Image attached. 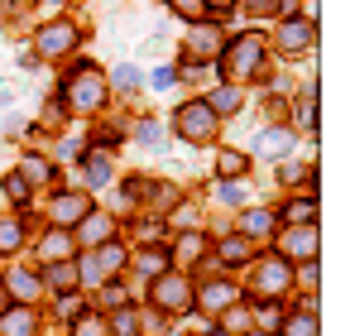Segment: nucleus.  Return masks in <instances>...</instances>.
I'll return each mask as SVG.
<instances>
[{"instance_id": "nucleus-1", "label": "nucleus", "mask_w": 355, "mask_h": 336, "mask_svg": "<svg viewBox=\"0 0 355 336\" xmlns=\"http://www.w3.org/2000/svg\"><path fill=\"white\" fill-rule=\"evenodd\" d=\"M259 67H264V39H259V34H240L236 44H231V53L221 58V72L236 77V82L259 77Z\"/></svg>"}, {"instance_id": "nucleus-2", "label": "nucleus", "mask_w": 355, "mask_h": 336, "mask_svg": "<svg viewBox=\"0 0 355 336\" xmlns=\"http://www.w3.org/2000/svg\"><path fill=\"white\" fill-rule=\"evenodd\" d=\"M173 125H178V135H182L187 144H207V140L221 130V120H216V111H211L207 101H187V106H178Z\"/></svg>"}, {"instance_id": "nucleus-3", "label": "nucleus", "mask_w": 355, "mask_h": 336, "mask_svg": "<svg viewBox=\"0 0 355 336\" xmlns=\"http://www.w3.org/2000/svg\"><path fill=\"white\" fill-rule=\"evenodd\" d=\"M62 96H67L72 111H96V106L106 101V77H101L92 62H77V82H72Z\"/></svg>"}, {"instance_id": "nucleus-4", "label": "nucleus", "mask_w": 355, "mask_h": 336, "mask_svg": "<svg viewBox=\"0 0 355 336\" xmlns=\"http://www.w3.org/2000/svg\"><path fill=\"white\" fill-rule=\"evenodd\" d=\"M34 49H39L44 58H62V53H72V49H77V29H72L67 19H53V24H44V29H39Z\"/></svg>"}, {"instance_id": "nucleus-5", "label": "nucleus", "mask_w": 355, "mask_h": 336, "mask_svg": "<svg viewBox=\"0 0 355 336\" xmlns=\"http://www.w3.org/2000/svg\"><path fill=\"white\" fill-rule=\"evenodd\" d=\"M279 260H317V226H293V230H284V240H279Z\"/></svg>"}, {"instance_id": "nucleus-6", "label": "nucleus", "mask_w": 355, "mask_h": 336, "mask_svg": "<svg viewBox=\"0 0 355 336\" xmlns=\"http://www.w3.org/2000/svg\"><path fill=\"white\" fill-rule=\"evenodd\" d=\"M154 303L168 308V312H187V308H192V283L173 279V274H159V283H154Z\"/></svg>"}, {"instance_id": "nucleus-7", "label": "nucleus", "mask_w": 355, "mask_h": 336, "mask_svg": "<svg viewBox=\"0 0 355 336\" xmlns=\"http://www.w3.org/2000/svg\"><path fill=\"white\" fill-rule=\"evenodd\" d=\"M288 283H293V269H288V260H264V264L254 269V293H264V298H279Z\"/></svg>"}, {"instance_id": "nucleus-8", "label": "nucleus", "mask_w": 355, "mask_h": 336, "mask_svg": "<svg viewBox=\"0 0 355 336\" xmlns=\"http://www.w3.org/2000/svg\"><path fill=\"white\" fill-rule=\"evenodd\" d=\"M87 212H92V197H87V192H58V197H53V226H62V230L77 226Z\"/></svg>"}, {"instance_id": "nucleus-9", "label": "nucleus", "mask_w": 355, "mask_h": 336, "mask_svg": "<svg viewBox=\"0 0 355 336\" xmlns=\"http://www.w3.org/2000/svg\"><path fill=\"white\" fill-rule=\"evenodd\" d=\"M187 49H192L197 62H207V58L221 53V34H216L211 24H197V29H192V39H187Z\"/></svg>"}, {"instance_id": "nucleus-10", "label": "nucleus", "mask_w": 355, "mask_h": 336, "mask_svg": "<svg viewBox=\"0 0 355 336\" xmlns=\"http://www.w3.org/2000/svg\"><path fill=\"white\" fill-rule=\"evenodd\" d=\"M279 44H284V53H302V49H312V24H307V19H302V24H293V19H288V24H284V34H279Z\"/></svg>"}, {"instance_id": "nucleus-11", "label": "nucleus", "mask_w": 355, "mask_h": 336, "mask_svg": "<svg viewBox=\"0 0 355 336\" xmlns=\"http://www.w3.org/2000/svg\"><path fill=\"white\" fill-rule=\"evenodd\" d=\"M44 279H49V288H58V293H72V288H77V264L53 260V264L44 269Z\"/></svg>"}, {"instance_id": "nucleus-12", "label": "nucleus", "mask_w": 355, "mask_h": 336, "mask_svg": "<svg viewBox=\"0 0 355 336\" xmlns=\"http://www.w3.org/2000/svg\"><path fill=\"white\" fill-rule=\"evenodd\" d=\"M231 303H236V288H231V283H207V288H202V308H207V312H226Z\"/></svg>"}, {"instance_id": "nucleus-13", "label": "nucleus", "mask_w": 355, "mask_h": 336, "mask_svg": "<svg viewBox=\"0 0 355 336\" xmlns=\"http://www.w3.org/2000/svg\"><path fill=\"white\" fill-rule=\"evenodd\" d=\"M284 221H293V226L317 221V197H312V192H307V197H293V202L284 207Z\"/></svg>"}, {"instance_id": "nucleus-14", "label": "nucleus", "mask_w": 355, "mask_h": 336, "mask_svg": "<svg viewBox=\"0 0 355 336\" xmlns=\"http://www.w3.org/2000/svg\"><path fill=\"white\" fill-rule=\"evenodd\" d=\"M216 173H221V178H240V173H250V154H240V149H221V154H216Z\"/></svg>"}, {"instance_id": "nucleus-15", "label": "nucleus", "mask_w": 355, "mask_h": 336, "mask_svg": "<svg viewBox=\"0 0 355 336\" xmlns=\"http://www.w3.org/2000/svg\"><path fill=\"white\" fill-rule=\"evenodd\" d=\"M0 336H34V308H29V312L15 308V312L0 322Z\"/></svg>"}, {"instance_id": "nucleus-16", "label": "nucleus", "mask_w": 355, "mask_h": 336, "mask_svg": "<svg viewBox=\"0 0 355 336\" xmlns=\"http://www.w3.org/2000/svg\"><path fill=\"white\" fill-rule=\"evenodd\" d=\"M250 260V235H226L221 245V264H245Z\"/></svg>"}, {"instance_id": "nucleus-17", "label": "nucleus", "mask_w": 355, "mask_h": 336, "mask_svg": "<svg viewBox=\"0 0 355 336\" xmlns=\"http://www.w3.org/2000/svg\"><path fill=\"white\" fill-rule=\"evenodd\" d=\"M19 168H24L19 178H24L29 187H34V183H49V178H53V164H49V159H39V154H29V159H24Z\"/></svg>"}, {"instance_id": "nucleus-18", "label": "nucleus", "mask_w": 355, "mask_h": 336, "mask_svg": "<svg viewBox=\"0 0 355 336\" xmlns=\"http://www.w3.org/2000/svg\"><path fill=\"white\" fill-rule=\"evenodd\" d=\"M44 255H49V260H62V255H72V235H67L62 226H53V230L44 235Z\"/></svg>"}, {"instance_id": "nucleus-19", "label": "nucleus", "mask_w": 355, "mask_h": 336, "mask_svg": "<svg viewBox=\"0 0 355 336\" xmlns=\"http://www.w3.org/2000/svg\"><path fill=\"white\" fill-rule=\"evenodd\" d=\"M207 106H211L216 115H231L240 106V92H236V87H216V92L207 96Z\"/></svg>"}, {"instance_id": "nucleus-20", "label": "nucleus", "mask_w": 355, "mask_h": 336, "mask_svg": "<svg viewBox=\"0 0 355 336\" xmlns=\"http://www.w3.org/2000/svg\"><path fill=\"white\" fill-rule=\"evenodd\" d=\"M77 226H82V235H87V240H106V235H111V217H96V212H87Z\"/></svg>"}, {"instance_id": "nucleus-21", "label": "nucleus", "mask_w": 355, "mask_h": 336, "mask_svg": "<svg viewBox=\"0 0 355 336\" xmlns=\"http://www.w3.org/2000/svg\"><path fill=\"white\" fill-rule=\"evenodd\" d=\"M19 240H24V226L19 221H0V250H5V255H15Z\"/></svg>"}, {"instance_id": "nucleus-22", "label": "nucleus", "mask_w": 355, "mask_h": 336, "mask_svg": "<svg viewBox=\"0 0 355 336\" xmlns=\"http://www.w3.org/2000/svg\"><path fill=\"white\" fill-rule=\"evenodd\" d=\"M10 293H15V298H39V279L19 269V274H10Z\"/></svg>"}, {"instance_id": "nucleus-23", "label": "nucleus", "mask_w": 355, "mask_h": 336, "mask_svg": "<svg viewBox=\"0 0 355 336\" xmlns=\"http://www.w3.org/2000/svg\"><path fill=\"white\" fill-rule=\"evenodd\" d=\"M269 230H274L269 212H245V235H269Z\"/></svg>"}, {"instance_id": "nucleus-24", "label": "nucleus", "mask_w": 355, "mask_h": 336, "mask_svg": "<svg viewBox=\"0 0 355 336\" xmlns=\"http://www.w3.org/2000/svg\"><path fill=\"white\" fill-rule=\"evenodd\" d=\"M288 144H293V135H288V130H269V135L259 140V149H264V154H284Z\"/></svg>"}, {"instance_id": "nucleus-25", "label": "nucleus", "mask_w": 355, "mask_h": 336, "mask_svg": "<svg viewBox=\"0 0 355 336\" xmlns=\"http://www.w3.org/2000/svg\"><path fill=\"white\" fill-rule=\"evenodd\" d=\"M96 264H101V274H106V269L116 274V269H125V250H120V245H106V250L96 255Z\"/></svg>"}, {"instance_id": "nucleus-26", "label": "nucleus", "mask_w": 355, "mask_h": 336, "mask_svg": "<svg viewBox=\"0 0 355 336\" xmlns=\"http://www.w3.org/2000/svg\"><path fill=\"white\" fill-rule=\"evenodd\" d=\"M77 283H82V288H96V283H101V264H96V260H82V264H77Z\"/></svg>"}, {"instance_id": "nucleus-27", "label": "nucleus", "mask_w": 355, "mask_h": 336, "mask_svg": "<svg viewBox=\"0 0 355 336\" xmlns=\"http://www.w3.org/2000/svg\"><path fill=\"white\" fill-rule=\"evenodd\" d=\"M168 10H173V15H187V19H202V15H207L202 0H168Z\"/></svg>"}, {"instance_id": "nucleus-28", "label": "nucleus", "mask_w": 355, "mask_h": 336, "mask_svg": "<svg viewBox=\"0 0 355 336\" xmlns=\"http://www.w3.org/2000/svg\"><path fill=\"white\" fill-rule=\"evenodd\" d=\"M284 336H317V322H312V312H307V317H288Z\"/></svg>"}, {"instance_id": "nucleus-29", "label": "nucleus", "mask_w": 355, "mask_h": 336, "mask_svg": "<svg viewBox=\"0 0 355 336\" xmlns=\"http://www.w3.org/2000/svg\"><path fill=\"white\" fill-rule=\"evenodd\" d=\"M111 173H116V168H111V164H101L96 154L87 159V178H92V183H111Z\"/></svg>"}, {"instance_id": "nucleus-30", "label": "nucleus", "mask_w": 355, "mask_h": 336, "mask_svg": "<svg viewBox=\"0 0 355 336\" xmlns=\"http://www.w3.org/2000/svg\"><path fill=\"white\" fill-rule=\"evenodd\" d=\"M5 192H10L15 202H29V183H24L19 173H10V178H5Z\"/></svg>"}, {"instance_id": "nucleus-31", "label": "nucleus", "mask_w": 355, "mask_h": 336, "mask_svg": "<svg viewBox=\"0 0 355 336\" xmlns=\"http://www.w3.org/2000/svg\"><path fill=\"white\" fill-rule=\"evenodd\" d=\"M202 245H207L202 235H182V240H178V255H182V260H197V255H202Z\"/></svg>"}, {"instance_id": "nucleus-32", "label": "nucleus", "mask_w": 355, "mask_h": 336, "mask_svg": "<svg viewBox=\"0 0 355 336\" xmlns=\"http://www.w3.org/2000/svg\"><path fill=\"white\" fill-rule=\"evenodd\" d=\"M72 336H106V322L101 317H77V332Z\"/></svg>"}, {"instance_id": "nucleus-33", "label": "nucleus", "mask_w": 355, "mask_h": 336, "mask_svg": "<svg viewBox=\"0 0 355 336\" xmlns=\"http://www.w3.org/2000/svg\"><path fill=\"white\" fill-rule=\"evenodd\" d=\"M58 312H62V317H82V298H77V293H62Z\"/></svg>"}, {"instance_id": "nucleus-34", "label": "nucleus", "mask_w": 355, "mask_h": 336, "mask_svg": "<svg viewBox=\"0 0 355 336\" xmlns=\"http://www.w3.org/2000/svg\"><path fill=\"white\" fill-rule=\"evenodd\" d=\"M164 264H168V260H164L159 250H149V255L139 260V269H144V274H164Z\"/></svg>"}, {"instance_id": "nucleus-35", "label": "nucleus", "mask_w": 355, "mask_h": 336, "mask_svg": "<svg viewBox=\"0 0 355 336\" xmlns=\"http://www.w3.org/2000/svg\"><path fill=\"white\" fill-rule=\"evenodd\" d=\"M226 327H231V332H245V327H250V312H245V308H231V312H226Z\"/></svg>"}, {"instance_id": "nucleus-36", "label": "nucleus", "mask_w": 355, "mask_h": 336, "mask_svg": "<svg viewBox=\"0 0 355 336\" xmlns=\"http://www.w3.org/2000/svg\"><path fill=\"white\" fill-rule=\"evenodd\" d=\"M139 140H144V144H159V125H154V120H139Z\"/></svg>"}, {"instance_id": "nucleus-37", "label": "nucleus", "mask_w": 355, "mask_h": 336, "mask_svg": "<svg viewBox=\"0 0 355 336\" xmlns=\"http://www.w3.org/2000/svg\"><path fill=\"white\" fill-rule=\"evenodd\" d=\"M135 82H139V72H135V67H120V72H116V87H125V92H130Z\"/></svg>"}, {"instance_id": "nucleus-38", "label": "nucleus", "mask_w": 355, "mask_h": 336, "mask_svg": "<svg viewBox=\"0 0 355 336\" xmlns=\"http://www.w3.org/2000/svg\"><path fill=\"white\" fill-rule=\"evenodd\" d=\"M216 192H221V202H240V197H245V192H240V183H221Z\"/></svg>"}, {"instance_id": "nucleus-39", "label": "nucleus", "mask_w": 355, "mask_h": 336, "mask_svg": "<svg viewBox=\"0 0 355 336\" xmlns=\"http://www.w3.org/2000/svg\"><path fill=\"white\" fill-rule=\"evenodd\" d=\"M302 288H317V260H307V269H302Z\"/></svg>"}, {"instance_id": "nucleus-40", "label": "nucleus", "mask_w": 355, "mask_h": 336, "mask_svg": "<svg viewBox=\"0 0 355 336\" xmlns=\"http://www.w3.org/2000/svg\"><path fill=\"white\" fill-rule=\"evenodd\" d=\"M130 322H135V317H130V312H120V317H116V336H130V332H135Z\"/></svg>"}, {"instance_id": "nucleus-41", "label": "nucleus", "mask_w": 355, "mask_h": 336, "mask_svg": "<svg viewBox=\"0 0 355 336\" xmlns=\"http://www.w3.org/2000/svg\"><path fill=\"white\" fill-rule=\"evenodd\" d=\"M207 10H231V0H202Z\"/></svg>"}, {"instance_id": "nucleus-42", "label": "nucleus", "mask_w": 355, "mask_h": 336, "mask_svg": "<svg viewBox=\"0 0 355 336\" xmlns=\"http://www.w3.org/2000/svg\"><path fill=\"white\" fill-rule=\"evenodd\" d=\"M211 336H221V332H211Z\"/></svg>"}]
</instances>
